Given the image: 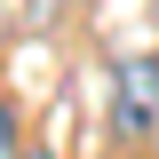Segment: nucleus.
Masks as SVG:
<instances>
[{
  "label": "nucleus",
  "mask_w": 159,
  "mask_h": 159,
  "mask_svg": "<svg viewBox=\"0 0 159 159\" xmlns=\"http://www.w3.org/2000/svg\"><path fill=\"white\" fill-rule=\"evenodd\" d=\"M24 159H48V151H24Z\"/></svg>",
  "instance_id": "obj_3"
},
{
  "label": "nucleus",
  "mask_w": 159,
  "mask_h": 159,
  "mask_svg": "<svg viewBox=\"0 0 159 159\" xmlns=\"http://www.w3.org/2000/svg\"><path fill=\"white\" fill-rule=\"evenodd\" d=\"M0 159H24L16 151V111H8V96H0Z\"/></svg>",
  "instance_id": "obj_2"
},
{
  "label": "nucleus",
  "mask_w": 159,
  "mask_h": 159,
  "mask_svg": "<svg viewBox=\"0 0 159 159\" xmlns=\"http://www.w3.org/2000/svg\"><path fill=\"white\" fill-rule=\"evenodd\" d=\"M111 127L119 135H151L159 127V64L151 56L119 64V80H111Z\"/></svg>",
  "instance_id": "obj_1"
}]
</instances>
